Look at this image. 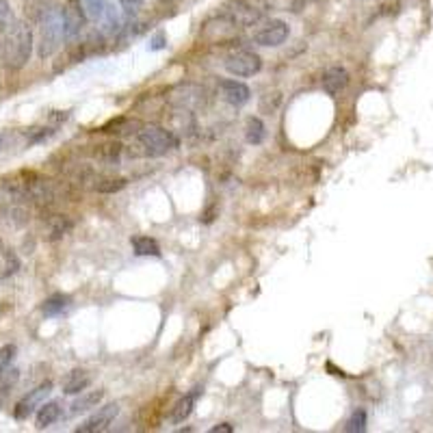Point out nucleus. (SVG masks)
<instances>
[{
  "label": "nucleus",
  "mask_w": 433,
  "mask_h": 433,
  "mask_svg": "<svg viewBox=\"0 0 433 433\" xmlns=\"http://www.w3.org/2000/svg\"><path fill=\"white\" fill-rule=\"evenodd\" d=\"M0 52L9 70H22L33 55V31L24 22H13V27L0 39Z\"/></svg>",
  "instance_id": "nucleus-1"
},
{
  "label": "nucleus",
  "mask_w": 433,
  "mask_h": 433,
  "mask_svg": "<svg viewBox=\"0 0 433 433\" xmlns=\"http://www.w3.org/2000/svg\"><path fill=\"white\" fill-rule=\"evenodd\" d=\"M70 297H67V294H63V292H57V294H52V297H48L43 301V306H41V312L45 314V316H59V314H63L67 308H70Z\"/></svg>",
  "instance_id": "nucleus-20"
},
{
  "label": "nucleus",
  "mask_w": 433,
  "mask_h": 433,
  "mask_svg": "<svg viewBox=\"0 0 433 433\" xmlns=\"http://www.w3.org/2000/svg\"><path fill=\"white\" fill-rule=\"evenodd\" d=\"M264 136H267V128H264L262 120L260 118H249L247 124H245V139H247V143L260 145L264 141Z\"/></svg>",
  "instance_id": "nucleus-21"
},
{
  "label": "nucleus",
  "mask_w": 433,
  "mask_h": 433,
  "mask_svg": "<svg viewBox=\"0 0 433 433\" xmlns=\"http://www.w3.org/2000/svg\"><path fill=\"white\" fill-rule=\"evenodd\" d=\"M120 5L126 13H134L136 9H139L143 5V0H120Z\"/></svg>",
  "instance_id": "nucleus-29"
},
{
  "label": "nucleus",
  "mask_w": 433,
  "mask_h": 433,
  "mask_svg": "<svg viewBox=\"0 0 433 433\" xmlns=\"http://www.w3.org/2000/svg\"><path fill=\"white\" fill-rule=\"evenodd\" d=\"M118 414H120V405L118 403H108V405H102V407H98L94 414H91L76 431L78 433H98V431H106L111 425H113V420L118 418Z\"/></svg>",
  "instance_id": "nucleus-8"
},
{
  "label": "nucleus",
  "mask_w": 433,
  "mask_h": 433,
  "mask_svg": "<svg viewBox=\"0 0 433 433\" xmlns=\"http://www.w3.org/2000/svg\"><path fill=\"white\" fill-rule=\"evenodd\" d=\"M223 67L227 74H232L236 78H247L262 70V59L252 50H236L225 57Z\"/></svg>",
  "instance_id": "nucleus-4"
},
{
  "label": "nucleus",
  "mask_w": 433,
  "mask_h": 433,
  "mask_svg": "<svg viewBox=\"0 0 433 433\" xmlns=\"http://www.w3.org/2000/svg\"><path fill=\"white\" fill-rule=\"evenodd\" d=\"M130 243L136 256H154V258L161 256V245L150 236H132Z\"/></svg>",
  "instance_id": "nucleus-19"
},
{
  "label": "nucleus",
  "mask_w": 433,
  "mask_h": 433,
  "mask_svg": "<svg viewBox=\"0 0 433 433\" xmlns=\"http://www.w3.org/2000/svg\"><path fill=\"white\" fill-rule=\"evenodd\" d=\"M288 24L284 20H271L267 24L254 33V43L264 45V48H278L288 39Z\"/></svg>",
  "instance_id": "nucleus-7"
},
{
  "label": "nucleus",
  "mask_w": 433,
  "mask_h": 433,
  "mask_svg": "<svg viewBox=\"0 0 433 433\" xmlns=\"http://www.w3.org/2000/svg\"><path fill=\"white\" fill-rule=\"evenodd\" d=\"M225 15L230 17L236 27H252L262 17V13L258 9H254L252 5H245L243 0H236L230 7H227Z\"/></svg>",
  "instance_id": "nucleus-10"
},
{
  "label": "nucleus",
  "mask_w": 433,
  "mask_h": 433,
  "mask_svg": "<svg viewBox=\"0 0 433 433\" xmlns=\"http://www.w3.org/2000/svg\"><path fill=\"white\" fill-rule=\"evenodd\" d=\"M122 152H124V145L120 141H106V143L96 145V150L91 152V154H94L96 161L113 165V163H118L120 158H122Z\"/></svg>",
  "instance_id": "nucleus-15"
},
{
  "label": "nucleus",
  "mask_w": 433,
  "mask_h": 433,
  "mask_svg": "<svg viewBox=\"0 0 433 433\" xmlns=\"http://www.w3.org/2000/svg\"><path fill=\"white\" fill-rule=\"evenodd\" d=\"M104 399V390H91V392H83L72 405H70V414H83L89 412V409H96L100 405V401Z\"/></svg>",
  "instance_id": "nucleus-16"
},
{
  "label": "nucleus",
  "mask_w": 433,
  "mask_h": 433,
  "mask_svg": "<svg viewBox=\"0 0 433 433\" xmlns=\"http://www.w3.org/2000/svg\"><path fill=\"white\" fill-rule=\"evenodd\" d=\"M15 353H17L15 345H5V347H0V375H3V373L11 367V362H13Z\"/></svg>",
  "instance_id": "nucleus-27"
},
{
  "label": "nucleus",
  "mask_w": 433,
  "mask_h": 433,
  "mask_svg": "<svg viewBox=\"0 0 433 433\" xmlns=\"http://www.w3.org/2000/svg\"><path fill=\"white\" fill-rule=\"evenodd\" d=\"M13 11H11V5L9 0H0V39L5 37V33L13 27Z\"/></svg>",
  "instance_id": "nucleus-23"
},
{
  "label": "nucleus",
  "mask_w": 433,
  "mask_h": 433,
  "mask_svg": "<svg viewBox=\"0 0 433 433\" xmlns=\"http://www.w3.org/2000/svg\"><path fill=\"white\" fill-rule=\"evenodd\" d=\"M260 3H264V5H273V3H276V0H260Z\"/></svg>",
  "instance_id": "nucleus-32"
},
{
  "label": "nucleus",
  "mask_w": 433,
  "mask_h": 433,
  "mask_svg": "<svg viewBox=\"0 0 433 433\" xmlns=\"http://www.w3.org/2000/svg\"><path fill=\"white\" fill-rule=\"evenodd\" d=\"M65 39V31H63V15L61 9H48L43 11L41 20H39V43H37V55L39 59H48L52 57L59 48L61 41Z\"/></svg>",
  "instance_id": "nucleus-3"
},
{
  "label": "nucleus",
  "mask_w": 433,
  "mask_h": 433,
  "mask_svg": "<svg viewBox=\"0 0 433 433\" xmlns=\"http://www.w3.org/2000/svg\"><path fill=\"white\" fill-rule=\"evenodd\" d=\"M70 227H72V223H70V221L63 219V217H57V219H55V223H52V227H50V241L61 239L67 230H70Z\"/></svg>",
  "instance_id": "nucleus-28"
},
{
  "label": "nucleus",
  "mask_w": 433,
  "mask_h": 433,
  "mask_svg": "<svg viewBox=\"0 0 433 433\" xmlns=\"http://www.w3.org/2000/svg\"><path fill=\"white\" fill-rule=\"evenodd\" d=\"M80 5L87 13V20H102L104 15V9H106V0H80Z\"/></svg>",
  "instance_id": "nucleus-22"
},
{
  "label": "nucleus",
  "mask_w": 433,
  "mask_h": 433,
  "mask_svg": "<svg viewBox=\"0 0 433 433\" xmlns=\"http://www.w3.org/2000/svg\"><path fill=\"white\" fill-rule=\"evenodd\" d=\"M134 141L136 148H141L136 152L141 156H165L180 145L178 136L161 126H141V130L134 134Z\"/></svg>",
  "instance_id": "nucleus-2"
},
{
  "label": "nucleus",
  "mask_w": 433,
  "mask_h": 433,
  "mask_svg": "<svg viewBox=\"0 0 433 433\" xmlns=\"http://www.w3.org/2000/svg\"><path fill=\"white\" fill-rule=\"evenodd\" d=\"M50 392H52V381H43L41 385H37V388L29 390V395H24L17 401V405L13 409V416L17 420H27L35 409H39V405L45 401V397H48Z\"/></svg>",
  "instance_id": "nucleus-6"
},
{
  "label": "nucleus",
  "mask_w": 433,
  "mask_h": 433,
  "mask_svg": "<svg viewBox=\"0 0 433 433\" xmlns=\"http://www.w3.org/2000/svg\"><path fill=\"white\" fill-rule=\"evenodd\" d=\"M211 431H213V433H232L234 429H232V425L223 423V425H217V427H213Z\"/></svg>",
  "instance_id": "nucleus-31"
},
{
  "label": "nucleus",
  "mask_w": 433,
  "mask_h": 433,
  "mask_svg": "<svg viewBox=\"0 0 433 433\" xmlns=\"http://www.w3.org/2000/svg\"><path fill=\"white\" fill-rule=\"evenodd\" d=\"M219 91H221V98L232 104V106H243L249 102V98H252V91H249V87L245 83H239V80H221L219 83Z\"/></svg>",
  "instance_id": "nucleus-9"
},
{
  "label": "nucleus",
  "mask_w": 433,
  "mask_h": 433,
  "mask_svg": "<svg viewBox=\"0 0 433 433\" xmlns=\"http://www.w3.org/2000/svg\"><path fill=\"white\" fill-rule=\"evenodd\" d=\"M59 418H61V405H59L57 401L41 403L39 409H37V429L50 427V425H55Z\"/></svg>",
  "instance_id": "nucleus-17"
},
{
  "label": "nucleus",
  "mask_w": 433,
  "mask_h": 433,
  "mask_svg": "<svg viewBox=\"0 0 433 433\" xmlns=\"http://www.w3.org/2000/svg\"><path fill=\"white\" fill-rule=\"evenodd\" d=\"M141 130V122L139 120H132V118H118V120H111L108 124H104L100 128V132L104 134H118V136H124V134H136Z\"/></svg>",
  "instance_id": "nucleus-13"
},
{
  "label": "nucleus",
  "mask_w": 433,
  "mask_h": 433,
  "mask_svg": "<svg viewBox=\"0 0 433 433\" xmlns=\"http://www.w3.org/2000/svg\"><path fill=\"white\" fill-rule=\"evenodd\" d=\"M0 148H3V134H0Z\"/></svg>",
  "instance_id": "nucleus-33"
},
{
  "label": "nucleus",
  "mask_w": 433,
  "mask_h": 433,
  "mask_svg": "<svg viewBox=\"0 0 433 433\" xmlns=\"http://www.w3.org/2000/svg\"><path fill=\"white\" fill-rule=\"evenodd\" d=\"M161 48H165V35L158 33V35L150 41V50H161Z\"/></svg>",
  "instance_id": "nucleus-30"
},
{
  "label": "nucleus",
  "mask_w": 433,
  "mask_h": 433,
  "mask_svg": "<svg viewBox=\"0 0 433 433\" xmlns=\"http://www.w3.org/2000/svg\"><path fill=\"white\" fill-rule=\"evenodd\" d=\"M17 271H20V258L11 249H0V282L9 280Z\"/></svg>",
  "instance_id": "nucleus-18"
},
{
  "label": "nucleus",
  "mask_w": 433,
  "mask_h": 433,
  "mask_svg": "<svg viewBox=\"0 0 433 433\" xmlns=\"http://www.w3.org/2000/svg\"><path fill=\"white\" fill-rule=\"evenodd\" d=\"M128 185L126 178H104L96 182V191L98 193H118Z\"/></svg>",
  "instance_id": "nucleus-24"
},
{
  "label": "nucleus",
  "mask_w": 433,
  "mask_h": 433,
  "mask_svg": "<svg viewBox=\"0 0 433 433\" xmlns=\"http://www.w3.org/2000/svg\"><path fill=\"white\" fill-rule=\"evenodd\" d=\"M102 20H106V29H108L111 33L122 29V13H120V11H115L113 7H108V5H106V9H104Z\"/></svg>",
  "instance_id": "nucleus-26"
},
{
  "label": "nucleus",
  "mask_w": 433,
  "mask_h": 433,
  "mask_svg": "<svg viewBox=\"0 0 433 433\" xmlns=\"http://www.w3.org/2000/svg\"><path fill=\"white\" fill-rule=\"evenodd\" d=\"M61 15H63L65 39H76L87 24V13L80 5V0H67L65 7L61 9Z\"/></svg>",
  "instance_id": "nucleus-5"
},
{
  "label": "nucleus",
  "mask_w": 433,
  "mask_h": 433,
  "mask_svg": "<svg viewBox=\"0 0 433 433\" xmlns=\"http://www.w3.org/2000/svg\"><path fill=\"white\" fill-rule=\"evenodd\" d=\"M91 385V377L85 369H74L63 379V392L65 395H80Z\"/></svg>",
  "instance_id": "nucleus-12"
},
{
  "label": "nucleus",
  "mask_w": 433,
  "mask_h": 433,
  "mask_svg": "<svg viewBox=\"0 0 433 433\" xmlns=\"http://www.w3.org/2000/svg\"><path fill=\"white\" fill-rule=\"evenodd\" d=\"M364 429H367V412H364V409H355L353 412V416L347 420V425H345V431H349V433H362Z\"/></svg>",
  "instance_id": "nucleus-25"
},
{
  "label": "nucleus",
  "mask_w": 433,
  "mask_h": 433,
  "mask_svg": "<svg viewBox=\"0 0 433 433\" xmlns=\"http://www.w3.org/2000/svg\"><path fill=\"white\" fill-rule=\"evenodd\" d=\"M199 397H201V388H193V392L182 397V399L176 403V407H173L171 423H176V425H178V423H185V420L191 416V412H193V407H195V403H197Z\"/></svg>",
  "instance_id": "nucleus-14"
},
{
  "label": "nucleus",
  "mask_w": 433,
  "mask_h": 433,
  "mask_svg": "<svg viewBox=\"0 0 433 433\" xmlns=\"http://www.w3.org/2000/svg\"><path fill=\"white\" fill-rule=\"evenodd\" d=\"M321 85L325 89V94L336 96V94H340V91H343L349 85V72L345 70V67L334 65V67H329V70L323 74Z\"/></svg>",
  "instance_id": "nucleus-11"
}]
</instances>
